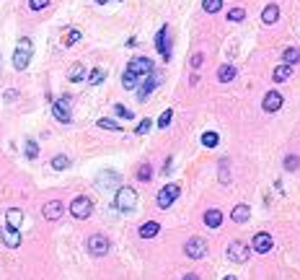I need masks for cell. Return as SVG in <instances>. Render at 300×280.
Segmentation results:
<instances>
[{"label": "cell", "mask_w": 300, "mask_h": 280, "mask_svg": "<svg viewBox=\"0 0 300 280\" xmlns=\"http://www.w3.org/2000/svg\"><path fill=\"white\" fill-rule=\"evenodd\" d=\"M114 207L122 213H130L138 207V192L132 187H116V195H114Z\"/></svg>", "instance_id": "cell-1"}, {"label": "cell", "mask_w": 300, "mask_h": 280, "mask_svg": "<svg viewBox=\"0 0 300 280\" xmlns=\"http://www.w3.org/2000/svg\"><path fill=\"white\" fill-rule=\"evenodd\" d=\"M31 52H34L31 39H29V37H23L21 42H18L16 52H13V68H16V70H26V68H29V62H31Z\"/></svg>", "instance_id": "cell-2"}, {"label": "cell", "mask_w": 300, "mask_h": 280, "mask_svg": "<svg viewBox=\"0 0 300 280\" xmlns=\"http://www.w3.org/2000/svg\"><path fill=\"white\" fill-rule=\"evenodd\" d=\"M91 210H93V203H91V197L86 195H78L75 200L70 203V213H72V218H78V221H86Z\"/></svg>", "instance_id": "cell-3"}, {"label": "cell", "mask_w": 300, "mask_h": 280, "mask_svg": "<svg viewBox=\"0 0 300 280\" xmlns=\"http://www.w3.org/2000/svg\"><path fill=\"white\" fill-rule=\"evenodd\" d=\"M179 195H181V187H179V184H166V187H163L161 192H158L156 203H158L161 210H166V207H171V205L176 203V197H179Z\"/></svg>", "instance_id": "cell-4"}, {"label": "cell", "mask_w": 300, "mask_h": 280, "mask_svg": "<svg viewBox=\"0 0 300 280\" xmlns=\"http://www.w3.org/2000/svg\"><path fill=\"white\" fill-rule=\"evenodd\" d=\"M52 114H54V120H57V122L70 125V120H72V114H70V96L54 99V104H52Z\"/></svg>", "instance_id": "cell-5"}, {"label": "cell", "mask_w": 300, "mask_h": 280, "mask_svg": "<svg viewBox=\"0 0 300 280\" xmlns=\"http://www.w3.org/2000/svg\"><path fill=\"white\" fill-rule=\"evenodd\" d=\"M184 252H186V257H192V259H202L207 255V241L202 236H192V239L186 241Z\"/></svg>", "instance_id": "cell-6"}, {"label": "cell", "mask_w": 300, "mask_h": 280, "mask_svg": "<svg viewBox=\"0 0 300 280\" xmlns=\"http://www.w3.org/2000/svg\"><path fill=\"white\" fill-rule=\"evenodd\" d=\"M88 252L93 257H104V255H109V239L104 236V233H93V236L88 239Z\"/></svg>", "instance_id": "cell-7"}, {"label": "cell", "mask_w": 300, "mask_h": 280, "mask_svg": "<svg viewBox=\"0 0 300 280\" xmlns=\"http://www.w3.org/2000/svg\"><path fill=\"white\" fill-rule=\"evenodd\" d=\"M127 70H130L132 76H138V78L140 76L145 78V76L153 73V62H150V57H132L130 65H127Z\"/></svg>", "instance_id": "cell-8"}, {"label": "cell", "mask_w": 300, "mask_h": 280, "mask_svg": "<svg viewBox=\"0 0 300 280\" xmlns=\"http://www.w3.org/2000/svg\"><path fill=\"white\" fill-rule=\"evenodd\" d=\"M156 50L161 52L163 60H171V34H168V26H161L158 37H156Z\"/></svg>", "instance_id": "cell-9"}, {"label": "cell", "mask_w": 300, "mask_h": 280, "mask_svg": "<svg viewBox=\"0 0 300 280\" xmlns=\"http://www.w3.org/2000/svg\"><path fill=\"white\" fill-rule=\"evenodd\" d=\"M272 247H275V239H272L267 231H259L251 241V249L256 252V255H267V252H272Z\"/></svg>", "instance_id": "cell-10"}, {"label": "cell", "mask_w": 300, "mask_h": 280, "mask_svg": "<svg viewBox=\"0 0 300 280\" xmlns=\"http://www.w3.org/2000/svg\"><path fill=\"white\" fill-rule=\"evenodd\" d=\"M249 252H251V249H249L243 241H233L231 247H228V259L243 265V262H249Z\"/></svg>", "instance_id": "cell-11"}, {"label": "cell", "mask_w": 300, "mask_h": 280, "mask_svg": "<svg viewBox=\"0 0 300 280\" xmlns=\"http://www.w3.org/2000/svg\"><path fill=\"white\" fill-rule=\"evenodd\" d=\"M0 239H3V244L8 249H16L21 247V233H18L16 229H11V226H5V229H0Z\"/></svg>", "instance_id": "cell-12"}, {"label": "cell", "mask_w": 300, "mask_h": 280, "mask_svg": "<svg viewBox=\"0 0 300 280\" xmlns=\"http://www.w3.org/2000/svg\"><path fill=\"white\" fill-rule=\"evenodd\" d=\"M158 80H161V73H153V76H145V83L138 88V99L140 102H145L150 94H153V88L158 86Z\"/></svg>", "instance_id": "cell-13"}, {"label": "cell", "mask_w": 300, "mask_h": 280, "mask_svg": "<svg viewBox=\"0 0 300 280\" xmlns=\"http://www.w3.org/2000/svg\"><path fill=\"white\" fill-rule=\"evenodd\" d=\"M282 102H285V99H282V94H277V91H269L264 99H261V109H264V112H277L279 106H282Z\"/></svg>", "instance_id": "cell-14"}, {"label": "cell", "mask_w": 300, "mask_h": 280, "mask_svg": "<svg viewBox=\"0 0 300 280\" xmlns=\"http://www.w3.org/2000/svg\"><path fill=\"white\" fill-rule=\"evenodd\" d=\"M62 210H65V205H62L60 200H52V203H47L42 207V213H44V218H47V221H60Z\"/></svg>", "instance_id": "cell-15"}, {"label": "cell", "mask_w": 300, "mask_h": 280, "mask_svg": "<svg viewBox=\"0 0 300 280\" xmlns=\"http://www.w3.org/2000/svg\"><path fill=\"white\" fill-rule=\"evenodd\" d=\"M98 187L101 189H109V187H122V177L116 174V171H104V174H98Z\"/></svg>", "instance_id": "cell-16"}, {"label": "cell", "mask_w": 300, "mask_h": 280, "mask_svg": "<svg viewBox=\"0 0 300 280\" xmlns=\"http://www.w3.org/2000/svg\"><path fill=\"white\" fill-rule=\"evenodd\" d=\"M21 223H23V210H18V207H8V210H5V226L21 231Z\"/></svg>", "instance_id": "cell-17"}, {"label": "cell", "mask_w": 300, "mask_h": 280, "mask_svg": "<svg viewBox=\"0 0 300 280\" xmlns=\"http://www.w3.org/2000/svg\"><path fill=\"white\" fill-rule=\"evenodd\" d=\"M158 231H161V223L158 221H145L140 229H138V236L140 239H153V236H158Z\"/></svg>", "instance_id": "cell-18"}, {"label": "cell", "mask_w": 300, "mask_h": 280, "mask_svg": "<svg viewBox=\"0 0 300 280\" xmlns=\"http://www.w3.org/2000/svg\"><path fill=\"white\" fill-rule=\"evenodd\" d=\"M220 223H223V213L217 210V207H210V210L205 213V226L207 229H220Z\"/></svg>", "instance_id": "cell-19"}, {"label": "cell", "mask_w": 300, "mask_h": 280, "mask_svg": "<svg viewBox=\"0 0 300 280\" xmlns=\"http://www.w3.org/2000/svg\"><path fill=\"white\" fill-rule=\"evenodd\" d=\"M290 76H293V65L282 62V65L275 68V73H272V80H275V83H282V80H290Z\"/></svg>", "instance_id": "cell-20"}, {"label": "cell", "mask_w": 300, "mask_h": 280, "mask_svg": "<svg viewBox=\"0 0 300 280\" xmlns=\"http://www.w3.org/2000/svg\"><path fill=\"white\" fill-rule=\"evenodd\" d=\"M233 78H235V65L225 62V65L217 68V80H220V83H231Z\"/></svg>", "instance_id": "cell-21"}, {"label": "cell", "mask_w": 300, "mask_h": 280, "mask_svg": "<svg viewBox=\"0 0 300 280\" xmlns=\"http://www.w3.org/2000/svg\"><path fill=\"white\" fill-rule=\"evenodd\" d=\"M277 19H279V8L275 3H269L264 11H261V21H264L267 26H272V24H277Z\"/></svg>", "instance_id": "cell-22"}, {"label": "cell", "mask_w": 300, "mask_h": 280, "mask_svg": "<svg viewBox=\"0 0 300 280\" xmlns=\"http://www.w3.org/2000/svg\"><path fill=\"white\" fill-rule=\"evenodd\" d=\"M249 215H251V207L241 203V205H235V207H233L231 218H233L235 223H246V221H249Z\"/></svg>", "instance_id": "cell-23"}, {"label": "cell", "mask_w": 300, "mask_h": 280, "mask_svg": "<svg viewBox=\"0 0 300 280\" xmlns=\"http://www.w3.org/2000/svg\"><path fill=\"white\" fill-rule=\"evenodd\" d=\"M228 158H220V164H217V179H220V184H228L231 182V169H228Z\"/></svg>", "instance_id": "cell-24"}, {"label": "cell", "mask_w": 300, "mask_h": 280, "mask_svg": "<svg viewBox=\"0 0 300 280\" xmlns=\"http://www.w3.org/2000/svg\"><path fill=\"white\" fill-rule=\"evenodd\" d=\"M68 78L72 80V83H80V80L86 78V68H83V62H75L70 70H68Z\"/></svg>", "instance_id": "cell-25"}, {"label": "cell", "mask_w": 300, "mask_h": 280, "mask_svg": "<svg viewBox=\"0 0 300 280\" xmlns=\"http://www.w3.org/2000/svg\"><path fill=\"white\" fill-rule=\"evenodd\" d=\"M282 62H287V65H295V62H300V50L298 47H287L282 52Z\"/></svg>", "instance_id": "cell-26"}, {"label": "cell", "mask_w": 300, "mask_h": 280, "mask_svg": "<svg viewBox=\"0 0 300 280\" xmlns=\"http://www.w3.org/2000/svg\"><path fill=\"white\" fill-rule=\"evenodd\" d=\"M101 130H112V132H122V125L119 122H114V120H106V117H101V120L96 122Z\"/></svg>", "instance_id": "cell-27"}, {"label": "cell", "mask_w": 300, "mask_h": 280, "mask_svg": "<svg viewBox=\"0 0 300 280\" xmlns=\"http://www.w3.org/2000/svg\"><path fill=\"white\" fill-rule=\"evenodd\" d=\"M135 80H138V76H132L130 70H124V73H122V86L127 88V91H132V88L138 86V83H135Z\"/></svg>", "instance_id": "cell-28"}, {"label": "cell", "mask_w": 300, "mask_h": 280, "mask_svg": "<svg viewBox=\"0 0 300 280\" xmlns=\"http://www.w3.org/2000/svg\"><path fill=\"white\" fill-rule=\"evenodd\" d=\"M80 39H83V34H80L78 29H70L68 37H65V47H72V44H78Z\"/></svg>", "instance_id": "cell-29"}, {"label": "cell", "mask_w": 300, "mask_h": 280, "mask_svg": "<svg viewBox=\"0 0 300 280\" xmlns=\"http://www.w3.org/2000/svg\"><path fill=\"white\" fill-rule=\"evenodd\" d=\"M202 8H205L207 13H217V11H220V8H223V0H205V3H202Z\"/></svg>", "instance_id": "cell-30"}, {"label": "cell", "mask_w": 300, "mask_h": 280, "mask_svg": "<svg viewBox=\"0 0 300 280\" xmlns=\"http://www.w3.org/2000/svg\"><path fill=\"white\" fill-rule=\"evenodd\" d=\"M68 166H70V158H68V156H54V158H52V169L62 171V169H68Z\"/></svg>", "instance_id": "cell-31"}, {"label": "cell", "mask_w": 300, "mask_h": 280, "mask_svg": "<svg viewBox=\"0 0 300 280\" xmlns=\"http://www.w3.org/2000/svg\"><path fill=\"white\" fill-rule=\"evenodd\" d=\"M138 179H140V182H150V179H153V169H150L148 164H142V166L138 169Z\"/></svg>", "instance_id": "cell-32"}, {"label": "cell", "mask_w": 300, "mask_h": 280, "mask_svg": "<svg viewBox=\"0 0 300 280\" xmlns=\"http://www.w3.org/2000/svg\"><path fill=\"white\" fill-rule=\"evenodd\" d=\"M101 80H106V70L104 68H96L93 73H91V86H98Z\"/></svg>", "instance_id": "cell-33"}, {"label": "cell", "mask_w": 300, "mask_h": 280, "mask_svg": "<svg viewBox=\"0 0 300 280\" xmlns=\"http://www.w3.org/2000/svg\"><path fill=\"white\" fill-rule=\"evenodd\" d=\"M171 120H174V112L166 109V112H163V114L158 117V127H161V130H166L168 125H171Z\"/></svg>", "instance_id": "cell-34"}, {"label": "cell", "mask_w": 300, "mask_h": 280, "mask_svg": "<svg viewBox=\"0 0 300 280\" xmlns=\"http://www.w3.org/2000/svg\"><path fill=\"white\" fill-rule=\"evenodd\" d=\"M202 146L205 148H215L217 146V132H205L202 135Z\"/></svg>", "instance_id": "cell-35"}, {"label": "cell", "mask_w": 300, "mask_h": 280, "mask_svg": "<svg viewBox=\"0 0 300 280\" xmlns=\"http://www.w3.org/2000/svg\"><path fill=\"white\" fill-rule=\"evenodd\" d=\"M285 169L287 171H298L300 169V158L295 156V153H293V156H285Z\"/></svg>", "instance_id": "cell-36"}, {"label": "cell", "mask_w": 300, "mask_h": 280, "mask_svg": "<svg viewBox=\"0 0 300 280\" xmlns=\"http://www.w3.org/2000/svg\"><path fill=\"white\" fill-rule=\"evenodd\" d=\"M246 19V11H243V8H233V11H228V21H243Z\"/></svg>", "instance_id": "cell-37"}, {"label": "cell", "mask_w": 300, "mask_h": 280, "mask_svg": "<svg viewBox=\"0 0 300 280\" xmlns=\"http://www.w3.org/2000/svg\"><path fill=\"white\" fill-rule=\"evenodd\" d=\"M26 156H29V158L39 156V146H36V140H26Z\"/></svg>", "instance_id": "cell-38"}, {"label": "cell", "mask_w": 300, "mask_h": 280, "mask_svg": "<svg viewBox=\"0 0 300 280\" xmlns=\"http://www.w3.org/2000/svg\"><path fill=\"white\" fill-rule=\"evenodd\" d=\"M202 62H205V55H202V52H197V55H192V62H189V65H192L194 70H199V68H202Z\"/></svg>", "instance_id": "cell-39"}, {"label": "cell", "mask_w": 300, "mask_h": 280, "mask_svg": "<svg viewBox=\"0 0 300 280\" xmlns=\"http://www.w3.org/2000/svg\"><path fill=\"white\" fill-rule=\"evenodd\" d=\"M49 0H29V8L31 11H42V8H47Z\"/></svg>", "instance_id": "cell-40"}, {"label": "cell", "mask_w": 300, "mask_h": 280, "mask_svg": "<svg viewBox=\"0 0 300 280\" xmlns=\"http://www.w3.org/2000/svg\"><path fill=\"white\" fill-rule=\"evenodd\" d=\"M150 127H153V122H150V120H142V122L138 125V130H135V132H138V135H145V132H150Z\"/></svg>", "instance_id": "cell-41"}, {"label": "cell", "mask_w": 300, "mask_h": 280, "mask_svg": "<svg viewBox=\"0 0 300 280\" xmlns=\"http://www.w3.org/2000/svg\"><path fill=\"white\" fill-rule=\"evenodd\" d=\"M114 112L119 114V117H124V120H132V112L127 109V106H122V104H116V106H114Z\"/></svg>", "instance_id": "cell-42"}, {"label": "cell", "mask_w": 300, "mask_h": 280, "mask_svg": "<svg viewBox=\"0 0 300 280\" xmlns=\"http://www.w3.org/2000/svg\"><path fill=\"white\" fill-rule=\"evenodd\" d=\"M171 164H174V158H171V156H168V158H166V166H163V171H166V174H168V171H171V169H174V166H171Z\"/></svg>", "instance_id": "cell-43"}, {"label": "cell", "mask_w": 300, "mask_h": 280, "mask_svg": "<svg viewBox=\"0 0 300 280\" xmlns=\"http://www.w3.org/2000/svg\"><path fill=\"white\" fill-rule=\"evenodd\" d=\"M181 280H199V278H197L194 273H189V275H184V278H181Z\"/></svg>", "instance_id": "cell-44"}, {"label": "cell", "mask_w": 300, "mask_h": 280, "mask_svg": "<svg viewBox=\"0 0 300 280\" xmlns=\"http://www.w3.org/2000/svg\"><path fill=\"white\" fill-rule=\"evenodd\" d=\"M223 280H238V278H233V275H228V278H223Z\"/></svg>", "instance_id": "cell-45"}, {"label": "cell", "mask_w": 300, "mask_h": 280, "mask_svg": "<svg viewBox=\"0 0 300 280\" xmlns=\"http://www.w3.org/2000/svg\"><path fill=\"white\" fill-rule=\"evenodd\" d=\"M96 3H106V0H96Z\"/></svg>", "instance_id": "cell-46"}]
</instances>
